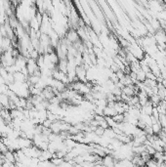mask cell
I'll use <instances>...</instances> for the list:
<instances>
[{
  "mask_svg": "<svg viewBox=\"0 0 166 167\" xmlns=\"http://www.w3.org/2000/svg\"><path fill=\"white\" fill-rule=\"evenodd\" d=\"M13 76H14V80L16 82H26L27 77L25 73H22V71H16L13 73Z\"/></svg>",
  "mask_w": 166,
  "mask_h": 167,
  "instance_id": "6da1fadb",
  "label": "cell"
},
{
  "mask_svg": "<svg viewBox=\"0 0 166 167\" xmlns=\"http://www.w3.org/2000/svg\"><path fill=\"white\" fill-rule=\"evenodd\" d=\"M116 113L117 112H116V110H115V108L112 107L106 106V107L104 108V115L105 116H111V117H112V116H114Z\"/></svg>",
  "mask_w": 166,
  "mask_h": 167,
  "instance_id": "7a4b0ae2",
  "label": "cell"
},
{
  "mask_svg": "<svg viewBox=\"0 0 166 167\" xmlns=\"http://www.w3.org/2000/svg\"><path fill=\"white\" fill-rule=\"evenodd\" d=\"M136 74H137V80L140 82H144L146 78H147V77H146V72L143 71L142 68L138 69L136 71Z\"/></svg>",
  "mask_w": 166,
  "mask_h": 167,
  "instance_id": "3957f363",
  "label": "cell"
},
{
  "mask_svg": "<svg viewBox=\"0 0 166 167\" xmlns=\"http://www.w3.org/2000/svg\"><path fill=\"white\" fill-rule=\"evenodd\" d=\"M112 118L116 123H121L124 121V113H116L114 116H112Z\"/></svg>",
  "mask_w": 166,
  "mask_h": 167,
  "instance_id": "277c9868",
  "label": "cell"
},
{
  "mask_svg": "<svg viewBox=\"0 0 166 167\" xmlns=\"http://www.w3.org/2000/svg\"><path fill=\"white\" fill-rule=\"evenodd\" d=\"M99 126H101L102 128H104V129H106V128L109 127V124H108V122H106V118L104 119V120H102V121L99 122Z\"/></svg>",
  "mask_w": 166,
  "mask_h": 167,
  "instance_id": "5b68a950",
  "label": "cell"
}]
</instances>
